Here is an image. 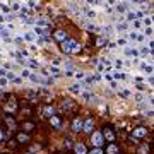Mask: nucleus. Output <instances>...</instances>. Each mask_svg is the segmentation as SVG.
Returning <instances> with one entry per match:
<instances>
[{
  "mask_svg": "<svg viewBox=\"0 0 154 154\" xmlns=\"http://www.w3.org/2000/svg\"><path fill=\"white\" fill-rule=\"evenodd\" d=\"M60 50L63 51V53H67V55H74V53H79L81 51V45L77 43L75 39H67V41H63V43L60 45Z\"/></svg>",
  "mask_w": 154,
  "mask_h": 154,
  "instance_id": "f257e3e1",
  "label": "nucleus"
},
{
  "mask_svg": "<svg viewBox=\"0 0 154 154\" xmlns=\"http://www.w3.org/2000/svg\"><path fill=\"white\" fill-rule=\"evenodd\" d=\"M101 134H103V137H105V142H108V144H113V142H115L116 135H115V130H113L111 127H103Z\"/></svg>",
  "mask_w": 154,
  "mask_h": 154,
  "instance_id": "f03ea898",
  "label": "nucleus"
},
{
  "mask_svg": "<svg viewBox=\"0 0 154 154\" xmlns=\"http://www.w3.org/2000/svg\"><path fill=\"white\" fill-rule=\"evenodd\" d=\"M91 139H93L94 147H101V146L105 144V137H103V134L101 132H93L91 134Z\"/></svg>",
  "mask_w": 154,
  "mask_h": 154,
  "instance_id": "7ed1b4c3",
  "label": "nucleus"
},
{
  "mask_svg": "<svg viewBox=\"0 0 154 154\" xmlns=\"http://www.w3.org/2000/svg\"><path fill=\"white\" fill-rule=\"evenodd\" d=\"M82 127H84V120L81 116H75L74 120H72V132H82Z\"/></svg>",
  "mask_w": 154,
  "mask_h": 154,
  "instance_id": "20e7f679",
  "label": "nucleus"
},
{
  "mask_svg": "<svg viewBox=\"0 0 154 154\" xmlns=\"http://www.w3.org/2000/svg\"><path fill=\"white\" fill-rule=\"evenodd\" d=\"M147 135V128L146 127H137V128H134L132 130V137L134 139H142Z\"/></svg>",
  "mask_w": 154,
  "mask_h": 154,
  "instance_id": "39448f33",
  "label": "nucleus"
},
{
  "mask_svg": "<svg viewBox=\"0 0 154 154\" xmlns=\"http://www.w3.org/2000/svg\"><path fill=\"white\" fill-rule=\"evenodd\" d=\"M82 132H86V134H93L94 132V122H93V118H86V120H84Z\"/></svg>",
  "mask_w": 154,
  "mask_h": 154,
  "instance_id": "423d86ee",
  "label": "nucleus"
},
{
  "mask_svg": "<svg viewBox=\"0 0 154 154\" xmlns=\"http://www.w3.org/2000/svg\"><path fill=\"white\" fill-rule=\"evenodd\" d=\"M21 128H22V132H24V134H29V132H33L34 128H36V123H34V122L26 120V122H22Z\"/></svg>",
  "mask_w": 154,
  "mask_h": 154,
  "instance_id": "0eeeda50",
  "label": "nucleus"
},
{
  "mask_svg": "<svg viewBox=\"0 0 154 154\" xmlns=\"http://www.w3.org/2000/svg\"><path fill=\"white\" fill-rule=\"evenodd\" d=\"M53 38H55V41H58L60 45L69 39V38H67V33H65V31H62V29H57L55 33H53Z\"/></svg>",
  "mask_w": 154,
  "mask_h": 154,
  "instance_id": "6e6552de",
  "label": "nucleus"
},
{
  "mask_svg": "<svg viewBox=\"0 0 154 154\" xmlns=\"http://www.w3.org/2000/svg\"><path fill=\"white\" fill-rule=\"evenodd\" d=\"M74 108H75V103H74L72 99H65V101H62V110H63V113L72 111Z\"/></svg>",
  "mask_w": 154,
  "mask_h": 154,
  "instance_id": "1a4fd4ad",
  "label": "nucleus"
},
{
  "mask_svg": "<svg viewBox=\"0 0 154 154\" xmlns=\"http://www.w3.org/2000/svg\"><path fill=\"white\" fill-rule=\"evenodd\" d=\"M16 140L19 144H28L29 140H31V137H29V134H24V132H19L16 135Z\"/></svg>",
  "mask_w": 154,
  "mask_h": 154,
  "instance_id": "9d476101",
  "label": "nucleus"
},
{
  "mask_svg": "<svg viewBox=\"0 0 154 154\" xmlns=\"http://www.w3.org/2000/svg\"><path fill=\"white\" fill-rule=\"evenodd\" d=\"M50 125H53L55 128H60V127H62V116L53 115L51 118H50Z\"/></svg>",
  "mask_w": 154,
  "mask_h": 154,
  "instance_id": "9b49d317",
  "label": "nucleus"
},
{
  "mask_svg": "<svg viewBox=\"0 0 154 154\" xmlns=\"http://www.w3.org/2000/svg\"><path fill=\"white\" fill-rule=\"evenodd\" d=\"M105 154H118V144H108L105 149Z\"/></svg>",
  "mask_w": 154,
  "mask_h": 154,
  "instance_id": "f8f14e48",
  "label": "nucleus"
},
{
  "mask_svg": "<svg viewBox=\"0 0 154 154\" xmlns=\"http://www.w3.org/2000/svg\"><path fill=\"white\" fill-rule=\"evenodd\" d=\"M31 79H33L34 82H39V84H50L51 82V79H46V77H39L36 75V74H33V75H29Z\"/></svg>",
  "mask_w": 154,
  "mask_h": 154,
  "instance_id": "ddd939ff",
  "label": "nucleus"
},
{
  "mask_svg": "<svg viewBox=\"0 0 154 154\" xmlns=\"http://www.w3.org/2000/svg\"><path fill=\"white\" fill-rule=\"evenodd\" d=\"M53 113H55V108H53V106L46 105L43 108V116H46V118H51V116H53Z\"/></svg>",
  "mask_w": 154,
  "mask_h": 154,
  "instance_id": "4468645a",
  "label": "nucleus"
},
{
  "mask_svg": "<svg viewBox=\"0 0 154 154\" xmlns=\"http://www.w3.org/2000/svg\"><path fill=\"white\" fill-rule=\"evenodd\" d=\"M139 154H151V146L149 144H140L139 146Z\"/></svg>",
  "mask_w": 154,
  "mask_h": 154,
  "instance_id": "2eb2a0df",
  "label": "nucleus"
},
{
  "mask_svg": "<svg viewBox=\"0 0 154 154\" xmlns=\"http://www.w3.org/2000/svg\"><path fill=\"white\" fill-rule=\"evenodd\" d=\"M74 151H75L77 154H86L88 152L86 147H84V144H75V146H74Z\"/></svg>",
  "mask_w": 154,
  "mask_h": 154,
  "instance_id": "dca6fc26",
  "label": "nucleus"
},
{
  "mask_svg": "<svg viewBox=\"0 0 154 154\" xmlns=\"http://www.w3.org/2000/svg\"><path fill=\"white\" fill-rule=\"evenodd\" d=\"M88 154H105V151H103V147H93L88 151Z\"/></svg>",
  "mask_w": 154,
  "mask_h": 154,
  "instance_id": "f3484780",
  "label": "nucleus"
},
{
  "mask_svg": "<svg viewBox=\"0 0 154 154\" xmlns=\"http://www.w3.org/2000/svg\"><path fill=\"white\" fill-rule=\"evenodd\" d=\"M105 43H106L105 38H98L96 39V46H101V45H105Z\"/></svg>",
  "mask_w": 154,
  "mask_h": 154,
  "instance_id": "a211bd4d",
  "label": "nucleus"
},
{
  "mask_svg": "<svg viewBox=\"0 0 154 154\" xmlns=\"http://www.w3.org/2000/svg\"><path fill=\"white\" fill-rule=\"evenodd\" d=\"M72 144H74V142H72L70 139H65V147L67 149H72Z\"/></svg>",
  "mask_w": 154,
  "mask_h": 154,
  "instance_id": "6ab92c4d",
  "label": "nucleus"
},
{
  "mask_svg": "<svg viewBox=\"0 0 154 154\" xmlns=\"http://www.w3.org/2000/svg\"><path fill=\"white\" fill-rule=\"evenodd\" d=\"M72 91H74V93H79V91H81V86H79V84H75V86H72Z\"/></svg>",
  "mask_w": 154,
  "mask_h": 154,
  "instance_id": "aec40b11",
  "label": "nucleus"
},
{
  "mask_svg": "<svg viewBox=\"0 0 154 154\" xmlns=\"http://www.w3.org/2000/svg\"><path fill=\"white\" fill-rule=\"evenodd\" d=\"M7 79H12V81H14V79H16V74H12V72H7Z\"/></svg>",
  "mask_w": 154,
  "mask_h": 154,
  "instance_id": "412c9836",
  "label": "nucleus"
},
{
  "mask_svg": "<svg viewBox=\"0 0 154 154\" xmlns=\"http://www.w3.org/2000/svg\"><path fill=\"white\" fill-rule=\"evenodd\" d=\"M36 34H39V36H43V34H45V31H43L41 28H38V26H36Z\"/></svg>",
  "mask_w": 154,
  "mask_h": 154,
  "instance_id": "4be33fe9",
  "label": "nucleus"
},
{
  "mask_svg": "<svg viewBox=\"0 0 154 154\" xmlns=\"http://www.w3.org/2000/svg\"><path fill=\"white\" fill-rule=\"evenodd\" d=\"M31 62V63H29V65L33 67V69H38V63H36V60H29Z\"/></svg>",
  "mask_w": 154,
  "mask_h": 154,
  "instance_id": "5701e85b",
  "label": "nucleus"
},
{
  "mask_svg": "<svg viewBox=\"0 0 154 154\" xmlns=\"http://www.w3.org/2000/svg\"><path fill=\"white\" fill-rule=\"evenodd\" d=\"M84 12H86V16H88V17H94V14L91 11H88V9H84Z\"/></svg>",
  "mask_w": 154,
  "mask_h": 154,
  "instance_id": "b1692460",
  "label": "nucleus"
},
{
  "mask_svg": "<svg viewBox=\"0 0 154 154\" xmlns=\"http://www.w3.org/2000/svg\"><path fill=\"white\" fill-rule=\"evenodd\" d=\"M116 9H118V11H120V12H123V11H125V5H123V4H120V5L116 7Z\"/></svg>",
  "mask_w": 154,
  "mask_h": 154,
  "instance_id": "393cba45",
  "label": "nucleus"
},
{
  "mask_svg": "<svg viewBox=\"0 0 154 154\" xmlns=\"http://www.w3.org/2000/svg\"><path fill=\"white\" fill-rule=\"evenodd\" d=\"M75 77H77V79H82V77H84V74H82V72H77V74H75Z\"/></svg>",
  "mask_w": 154,
  "mask_h": 154,
  "instance_id": "a878e982",
  "label": "nucleus"
},
{
  "mask_svg": "<svg viewBox=\"0 0 154 154\" xmlns=\"http://www.w3.org/2000/svg\"><path fill=\"white\" fill-rule=\"evenodd\" d=\"M14 82H16V84H21V82H22V79H19V77H16V79H14Z\"/></svg>",
  "mask_w": 154,
  "mask_h": 154,
  "instance_id": "bb28decb",
  "label": "nucleus"
},
{
  "mask_svg": "<svg viewBox=\"0 0 154 154\" xmlns=\"http://www.w3.org/2000/svg\"><path fill=\"white\" fill-rule=\"evenodd\" d=\"M2 139H4V134H2V130H0V142H2Z\"/></svg>",
  "mask_w": 154,
  "mask_h": 154,
  "instance_id": "cd10ccee",
  "label": "nucleus"
}]
</instances>
